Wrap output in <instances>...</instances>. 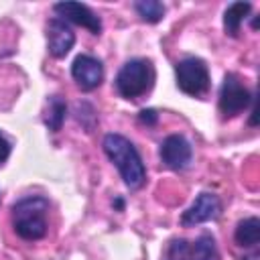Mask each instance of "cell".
Returning <instances> with one entry per match:
<instances>
[{"mask_svg":"<svg viewBox=\"0 0 260 260\" xmlns=\"http://www.w3.org/2000/svg\"><path fill=\"white\" fill-rule=\"evenodd\" d=\"M106 156L116 165L120 177L124 179L126 187L140 189L146 181V169L144 162L136 150V146L122 134H106L102 140Z\"/></svg>","mask_w":260,"mask_h":260,"instance_id":"obj_1","label":"cell"},{"mask_svg":"<svg viewBox=\"0 0 260 260\" xmlns=\"http://www.w3.org/2000/svg\"><path fill=\"white\" fill-rule=\"evenodd\" d=\"M49 199L43 195H28L12 205V228L18 238L26 242H37L47 236L49 230Z\"/></svg>","mask_w":260,"mask_h":260,"instance_id":"obj_2","label":"cell"},{"mask_svg":"<svg viewBox=\"0 0 260 260\" xmlns=\"http://www.w3.org/2000/svg\"><path fill=\"white\" fill-rule=\"evenodd\" d=\"M116 91L126 100H136L150 91L154 83V67L148 59L136 57L122 65L116 75Z\"/></svg>","mask_w":260,"mask_h":260,"instance_id":"obj_3","label":"cell"},{"mask_svg":"<svg viewBox=\"0 0 260 260\" xmlns=\"http://www.w3.org/2000/svg\"><path fill=\"white\" fill-rule=\"evenodd\" d=\"M175 77H177V87L191 98H201L209 89V69L205 61L199 57L181 59L175 65Z\"/></svg>","mask_w":260,"mask_h":260,"instance_id":"obj_4","label":"cell"},{"mask_svg":"<svg viewBox=\"0 0 260 260\" xmlns=\"http://www.w3.org/2000/svg\"><path fill=\"white\" fill-rule=\"evenodd\" d=\"M167 260H219V252L211 234H201L193 242L177 238L169 244Z\"/></svg>","mask_w":260,"mask_h":260,"instance_id":"obj_5","label":"cell"},{"mask_svg":"<svg viewBox=\"0 0 260 260\" xmlns=\"http://www.w3.org/2000/svg\"><path fill=\"white\" fill-rule=\"evenodd\" d=\"M254 100V95L250 93V89L242 83V79L236 73H228L223 77L221 89H219V112L223 118H234L238 114H242L250 102Z\"/></svg>","mask_w":260,"mask_h":260,"instance_id":"obj_6","label":"cell"},{"mask_svg":"<svg viewBox=\"0 0 260 260\" xmlns=\"http://www.w3.org/2000/svg\"><path fill=\"white\" fill-rule=\"evenodd\" d=\"M221 215V201L217 195L213 193H199L195 197V201L189 205L187 211H183L181 215V223L185 228H191V225H199V223H205V221H213Z\"/></svg>","mask_w":260,"mask_h":260,"instance_id":"obj_7","label":"cell"},{"mask_svg":"<svg viewBox=\"0 0 260 260\" xmlns=\"http://www.w3.org/2000/svg\"><path fill=\"white\" fill-rule=\"evenodd\" d=\"M158 154L165 167H169L171 171H183L191 165L193 148H191V142L183 134H171L162 140Z\"/></svg>","mask_w":260,"mask_h":260,"instance_id":"obj_8","label":"cell"},{"mask_svg":"<svg viewBox=\"0 0 260 260\" xmlns=\"http://www.w3.org/2000/svg\"><path fill=\"white\" fill-rule=\"evenodd\" d=\"M53 10L59 14L61 20H69L73 24H79L83 28H87L91 35H100L102 32V20L100 16L85 4L81 2H57L53 6Z\"/></svg>","mask_w":260,"mask_h":260,"instance_id":"obj_9","label":"cell"},{"mask_svg":"<svg viewBox=\"0 0 260 260\" xmlns=\"http://www.w3.org/2000/svg\"><path fill=\"white\" fill-rule=\"evenodd\" d=\"M71 75L83 91H91L104 81V65L91 55H77L71 65Z\"/></svg>","mask_w":260,"mask_h":260,"instance_id":"obj_10","label":"cell"},{"mask_svg":"<svg viewBox=\"0 0 260 260\" xmlns=\"http://www.w3.org/2000/svg\"><path fill=\"white\" fill-rule=\"evenodd\" d=\"M73 43H75V32L71 30V26L65 20L55 16L47 22V51L53 57H57V59L65 57L71 51Z\"/></svg>","mask_w":260,"mask_h":260,"instance_id":"obj_11","label":"cell"},{"mask_svg":"<svg viewBox=\"0 0 260 260\" xmlns=\"http://www.w3.org/2000/svg\"><path fill=\"white\" fill-rule=\"evenodd\" d=\"M250 10H252V4L250 2H232L225 8V12H223V30H225V35L238 37L240 26L248 18Z\"/></svg>","mask_w":260,"mask_h":260,"instance_id":"obj_12","label":"cell"},{"mask_svg":"<svg viewBox=\"0 0 260 260\" xmlns=\"http://www.w3.org/2000/svg\"><path fill=\"white\" fill-rule=\"evenodd\" d=\"M234 240L242 248H254L260 242V219L258 217H244L236 225Z\"/></svg>","mask_w":260,"mask_h":260,"instance_id":"obj_13","label":"cell"},{"mask_svg":"<svg viewBox=\"0 0 260 260\" xmlns=\"http://www.w3.org/2000/svg\"><path fill=\"white\" fill-rule=\"evenodd\" d=\"M65 116H67V104L59 95H51L47 100V110H45V116H43L45 126L49 130L57 132V130H61V126L65 122Z\"/></svg>","mask_w":260,"mask_h":260,"instance_id":"obj_14","label":"cell"},{"mask_svg":"<svg viewBox=\"0 0 260 260\" xmlns=\"http://www.w3.org/2000/svg\"><path fill=\"white\" fill-rule=\"evenodd\" d=\"M134 10L140 16V20L150 22V24L162 20V16L167 12L165 4L158 2V0H138V2H134Z\"/></svg>","mask_w":260,"mask_h":260,"instance_id":"obj_15","label":"cell"},{"mask_svg":"<svg viewBox=\"0 0 260 260\" xmlns=\"http://www.w3.org/2000/svg\"><path fill=\"white\" fill-rule=\"evenodd\" d=\"M10 150H12V146H10V142H8V138L0 132V165H4L6 160H8V156H10Z\"/></svg>","mask_w":260,"mask_h":260,"instance_id":"obj_16","label":"cell"},{"mask_svg":"<svg viewBox=\"0 0 260 260\" xmlns=\"http://www.w3.org/2000/svg\"><path fill=\"white\" fill-rule=\"evenodd\" d=\"M138 120H140L142 124H146V126H154L156 120H158V114H156L154 110H142V112L138 114Z\"/></svg>","mask_w":260,"mask_h":260,"instance_id":"obj_17","label":"cell"},{"mask_svg":"<svg viewBox=\"0 0 260 260\" xmlns=\"http://www.w3.org/2000/svg\"><path fill=\"white\" fill-rule=\"evenodd\" d=\"M242 260H260V254H258V252H254V254H248V256H244Z\"/></svg>","mask_w":260,"mask_h":260,"instance_id":"obj_18","label":"cell"}]
</instances>
